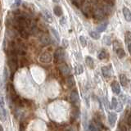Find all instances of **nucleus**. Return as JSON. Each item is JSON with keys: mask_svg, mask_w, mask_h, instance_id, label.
<instances>
[{"mask_svg": "<svg viewBox=\"0 0 131 131\" xmlns=\"http://www.w3.org/2000/svg\"><path fill=\"white\" fill-rule=\"evenodd\" d=\"M72 1H73V2H76V1H77V0H72Z\"/></svg>", "mask_w": 131, "mask_h": 131, "instance_id": "nucleus-40", "label": "nucleus"}, {"mask_svg": "<svg viewBox=\"0 0 131 131\" xmlns=\"http://www.w3.org/2000/svg\"><path fill=\"white\" fill-rule=\"evenodd\" d=\"M112 91L116 94H120V93H121V87H120V84H118V82H116V81L112 82Z\"/></svg>", "mask_w": 131, "mask_h": 131, "instance_id": "nucleus-10", "label": "nucleus"}, {"mask_svg": "<svg viewBox=\"0 0 131 131\" xmlns=\"http://www.w3.org/2000/svg\"><path fill=\"white\" fill-rule=\"evenodd\" d=\"M105 12L102 10L101 6H96L93 7V16L98 20H103L105 17Z\"/></svg>", "mask_w": 131, "mask_h": 131, "instance_id": "nucleus-1", "label": "nucleus"}, {"mask_svg": "<svg viewBox=\"0 0 131 131\" xmlns=\"http://www.w3.org/2000/svg\"><path fill=\"white\" fill-rule=\"evenodd\" d=\"M89 35H90V37H92L93 39H98L100 38L99 34H98L97 32H95V31H90Z\"/></svg>", "mask_w": 131, "mask_h": 131, "instance_id": "nucleus-19", "label": "nucleus"}, {"mask_svg": "<svg viewBox=\"0 0 131 131\" xmlns=\"http://www.w3.org/2000/svg\"><path fill=\"white\" fill-rule=\"evenodd\" d=\"M107 25H108V22L107 21H103V22H102L101 24H99L98 26H97V30L98 32H102V31H104L106 27H107Z\"/></svg>", "mask_w": 131, "mask_h": 131, "instance_id": "nucleus-13", "label": "nucleus"}, {"mask_svg": "<svg viewBox=\"0 0 131 131\" xmlns=\"http://www.w3.org/2000/svg\"><path fill=\"white\" fill-rule=\"evenodd\" d=\"M85 61H86V64H87L90 68H93V67H94L93 60L90 57H86Z\"/></svg>", "mask_w": 131, "mask_h": 131, "instance_id": "nucleus-18", "label": "nucleus"}, {"mask_svg": "<svg viewBox=\"0 0 131 131\" xmlns=\"http://www.w3.org/2000/svg\"><path fill=\"white\" fill-rule=\"evenodd\" d=\"M51 32H52V35L55 37V39H56L57 41H59V40H60V36H59V34L57 33V31L55 30V29H52V30H51Z\"/></svg>", "mask_w": 131, "mask_h": 131, "instance_id": "nucleus-23", "label": "nucleus"}, {"mask_svg": "<svg viewBox=\"0 0 131 131\" xmlns=\"http://www.w3.org/2000/svg\"><path fill=\"white\" fill-rule=\"evenodd\" d=\"M7 79H8V71L5 67L3 70V80H4V81H7Z\"/></svg>", "mask_w": 131, "mask_h": 131, "instance_id": "nucleus-29", "label": "nucleus"}, {"mask_svg": "<svg viewBox=\"0 0 131 131\" xmlns=\"http://www.w3.org/2000/svg\"><path fill=\"white\" fill-rule=\"evenodd\" d=\"M121 48V45L120 43V42H118V41H114L113 42V48L115 49V51H116L118 48Z\"/></svg>", "mask_w": 131, "mask_h": 131, "instance_id": "nucleus-26", "label": "nucleus"}, {"mask_svg": "<svg viewBox=\"0 0 131 131\" xmlns=\"http://www.w3.org/2000/svg\"><path fill=\"white\" fill-rule=\"evenodd\" d=\"M103 43H105L106 45H111L112 44V42H111V39H110V37L108 36H104L103 37Z\"/></svg>", "mask_w": 131, "mask_h": 131, "instance_id": "nucleus-27", "label": "nucleus"}, {"mask_svg": "<svg viewBox=\"0 0 131 131\" xmlns=\"http://www.w3.org/2000/svg\"><path fill=\"white\" fill-rule=\"evenodd\" d=\"M80 43H81V45L83 47H85L86 45H87V40H86V39L84 38V36H80Z\"/></svg>", "mask_w": 131, "mask_h": 131, "instance_id": "nucleus-24", "label": "nucleus"}, {"mask_svg": "<svg viewBox=\"0 0 131 131\" xmlns=\"http://www.w3.org/2000/svg\"><path fill=\"white\" fill-rule=\"evenodd\" d=\"M62 42H63V46L67 48V47L68 46V40H67V39H63Z\"/></svg>", "mask_w": 131, "mask_h": 131, "instance_id": "nucleus-35", "label": "nucleus"}, {"mask_svg": "<svg viewBox=\"0 0 131 131\" xmlns=\"http://www.w3.org/2000/svg\"><path fill=\"white\" fill-rule=\"evenodd\" d=\"M20 3H21V0H15V6L16 7H18L20 5Z\"/></svg>", "mask_w": 131, "mask_h": 131, "instance_id": "nucleus-34", "label": "nucleus"}, {"mask_svg": "<svg viewBox=\"0 0 131 131\" xmlns=\"http://www.w3.org/2000/svg\"><path fill=\"white\" fill-rule=\"evenodd\" d=\"M102 75L105 78H109L111 76V74H112V71H111V68L109 67H103L102 68Z\"/></svg>", "mask_w": 131, "mask_h": 131, "instance_id": "nucleus-12", "label": "nucleus"}, {"mask_svg": "<svg viewBox=\"0 0 131 131\" xmlns=\"http://www.w3.org/2000/svg\"><path fill=\"white\" fill-rule=\"evenodd\" d=\"M67 84L69 88H72V87L75 86V80H74L73 76H69L67 78Z\"/></svg>", "mask_w": 131, "mask_h": 131, "instance_id": "nucleus-14", "label": "nucleus"}, {"mask_svg": "<svg viewBox=\"0 0 131 131\" xmlns=\"http://www.w3.org/2000/svg\"><path fill=\"white\" fill-rule=\"evenodd\" d=\"M103 1H104V3L109 4L111 6H113L115 3V0H103Z\"/></svg>", "mask_w": 131, "mask_h": 131, "instance_id": "nucleus-32", "label": "nucleus"}, {"mask_svg": "<svg viewBox=\"0 0 131 131\" xmlns=\"http://www.w3.org/2000/svg\"><path fill=\"white\" fill-rule=\"evenodd\" d=\"M116 131H126V128H125V126H120L116 129Z\"/></svg>", "mask_w": 131, "mask_h": 131, "instance_id": "nucleus-33", "label": "nucleus"}, {"mask_svg": "<svg viewBox=\"0 0 131 131\" xmlns=\"http://www.w3.org/2000/svg\"><path fill=\"white\" fill-rule=\"evenodd\" d=\"M116 52V54H117L118 57H119V58H121V59L123 58V57L125 56V50L122 48H118Z\"/></svg>", "mask_w": 131, "mask_h": 131, "instance_id": "nucleus-16", "label": "nucleus"}, {"mask_svg": "<svg viewBox=\"0 0 131 131\" xmlns=\"http://www.w3.org/2000/svg\"><path fill=\"white\" fill-rule=\"evenodd\" d=\"M59 70H60V71L61 72V74H62L63 75H66V76L69 75L70 73H71L70 67L64 62V61L59 63Z\"/></svg>", "mask_w": 131, "mask_h": 131, "instance_id": "nucleus-4", "label": "nucleus"}, {"mask_svg": "<svg viewBox=\"0 0 131 131\" xmlns=\"http://www.w3.org/2000/svg\"><path fill=\"white\" fill-rule=\"evenodd\" d=\"M118 103V101L116 100V97H112V105H111V107L113 108V109H116V106Z\"/></svg>", "mask_w": 131, "mask_h": 131, "instance_id": "nucleus-25", "label": "nucleus"}, {"mask_svg": "<svg viewBox=\"0 0 131 131\" xmlns=\"http://www.w3.org/2000/svg\"><path fill=\"white\" fill-rule=\"evenodd\" d=\"M53 12H54L55 15L57 16H62V13H63L62 9H61V7H59V6H56V7H54V9H53Z\"/></svg>", "mask_w": 131, "mask_h": 131, "instance_id": "nucleus-15", "label": "nucleus"}, {"mask_svg": "<svg viewBox=\"0 0 131 131\" xmlns=\"http://www.w3.org/2000/svg\"><path fill=\"white\" fill-rule=\"evenodd\" d=\"M122 109H123V106H122V104H121V102H118L117 106H116V110L117 111V112H121Z\"/></svg>", "mask_w": 131, "mask_h": 131, "instance_id": "nucleus-31", "label": "nucleus"}, {"mask_svg": "<svg viewBox=\"0 0 131 131\" xmlns=\"http://www.w3.org/2000/svg\"><path fill=\"white\" fill-rule=\"evenodd\" d=\"M116 119H117V116H116V113L112 112V113L109 114V116H108V122H109L110 125L112 126V127H113L115 125V124H116Z\"/></svg>", "mask_w": 131, "mask_h": 131, "instance_id": "nucleus-8", "label": "nucleus"}, {"mask_svg": "<svg viewBox=\"0 0 131 131\" xmlns=\"http://www.w3.org/2000/svg\"><path fill=\"white\" fill-rule=\"evenodd\" d=\"M1 118L3 121H5V119L7 118V112L4 109V106H1Z\"/></svg>", "mask_w": 131, "mask_h": 131, "instance_id": "nucleus-20", "label": "nucleus"}, {"mask_svg": "<svg viewBox=\"0 0 131 131\" xmlns=\"http://www.w3.org/2000/svg\"><path fill=\"white\" fill-rule=\"evenodd\" d=\"M89 131H97V127L95 126V125L93 124V123H90L89 125Z\"/></svg>", "mask_w": 131, "mask_h": 131, "instance_id": "nucleus-30", "label": "nucleus"}, {"mask_svg": "<svg viewBox=\"0 0 131 131\" xmlns=\"http://www.w3.org/2000/svg\"><path fill=\"white\" fill-rule=\"evenodd\" d=\"M71 100L72 102V103L75 105L76 107H78V106H80V97L79 94L76 91H73L71 93Z\"/></svg>", "mask_w": 131, "mask_h": 131, "instance_id": "nucleus-5", "label": "nucleus"}, {"mask_svg": "<svg viewBox=\"0 0 131 131\" xmlns=\"http://www.w3.org/2000/svg\"><path fill=\"white\" fill-rule=\"evenodd\" d=\"M128 124L129 125H131V114L129 115V117H128Z\"/></svg>", "mask_w": 131, "mask_h": 131, "instance_id": "nucleus-38", "label": "nucleus"}, {"mask_svg": "<svg viewBox=\"0 0 131 131\" xmlns=\"http://www.w3.org/2000/svg\"><path fill=\"white\" fill-rule=\"evenodd\" d=\"M43 17H44L45 20H46L47 22L52 23L53 21L52 16L51 15V13L47 9H43Z\"/></svg>", "mask_w": 131, "mask_h": 131, "instance_id": "nucleus-7", "label": "nucleus"}, {"mask_svg": "<svg viewBox=\"0 0 131 131\" xmlns=\"http://www.w3.org/2000/svg\"><path fill=\"white\" fill-rule=\"evenodd\" d=\"M84 71L83 70V67H82L81 65H78L76 67V73L78 74V75H80V74H82Z\"/></svg>", "mask_w": 131, "mask_h": 131, "instance_id": "nucleus-28", "label": "nucleus"}, {"mask_svg": "<svg viewBox=\"0 0 131 131\" xmlns=\"http://www.w3.org/2000/svg\"><path fill=\"white\" fill-rule=\"evenodd\" d=\"M101 7H102V10H103V12H105L106 16L112 13V6L109 5V4L104 3Z\"/></svg>", "mask_w": 131, "mask_h": 131, "instance_id": "nucleus-11", "label": "nucleus"}, {"mask_svg": "<svg viewBox=\"0 0 131 131\" xmlns=\"http://www.w3.org/2000/svg\"><path fill=\"white\" fill-rule=\"evenodd\" d=\"M128 50H129V54L131 55V42L128 43Z\"/></svg>", "mask_w": 131, "mask_h": 131, "instance_id": "nucleus-37", "label": "nucleus"}, {"mask_svg": "<svg viewBox=\"0 0 131 131\" xmlns=\"http://www.w3.org/2000/svg\"><path fill=\"white\" fill-rule=\"evenodd\" d=\"M39 61L41 63L43 64H48L52 61V55L48 52H44L42 54H40L39 57Z\"/></svg>", "mask_w": 131, "mask_h": 131, "instance_id": "nucleus-3", "label": "nucleus"}, {"mask_svg": "<svg viewBox=\"0 0 131 131\" xmlns=\"http://www.w3.org/2000/svg\"><path fill=\"white\" fill-rule=\"evenodd\" d=\"M122 11H123V15H124L125 19L127 20V21H130V20H131V13H130V11L127 7H123Z\"/></svg>", "mask_w": 131, "mask_h": 131, "instance_id": "nucleus-9", "label": "nucleus"}, {"mask_svg": "<svg viewBox=\"0 0 131 131\" xmlns=\"http://www.w3.org/2000/svg\"><path fill=\"white\" fill-rule=\"evenodd\" d=\"M39 41L43 45H48L51 43V39L47 34H41L39 35Z\"/></svg>", "mask_w": 131, "mask_h": 131, "instance_id": "nucleus-6", "label": "nucleus"}, {"mask_svg": "<svg viewBox=\"0 0 131 131\" xmlns=\"http://www.w3.org/2000/svg\"><path fill=\"white\" fill-rule=\"evenodd\" d=\"M97 57H98V59H100V60L105 59L106 57V52L105 51H101L99 53H98Z\"/></svg>", "mask_w": 131, "mask_h": 131, "instance_id": "nucleus-21", "label": "nucleus"}, {"mask_svg": "<svg viewBox=\"0 0 131 131\" xmlns=\"http://www.w3.org/2000/svg\"><path fill=\"white\" fill-rule=\"evenodd\" d=\"M125 42L126 43H129L131 42V32L127 31L125 33Z\"/></svg>", "mask_w": 131, "mask_h": 131, "instance_id": "nucleus-22", "label": "nucleus"}, {"mask_svg": "<svg viewBox=\"0 0 131 131\" xmlns=\"http://www.w3.org/2000/svg\"><path fill=\"white\" fill-rule=\"evenodd\" d=\"M65 56H66L65 51L63 50V48H57L54 52V57L56 61H58V63L62 62L65 59Z\"/></svg>", "mask_w": 131, "mask_h": 131, "instance_id": "nucleus-2", "label": "nucleus"}, {"mask_svg": "<svg viewBox=\"0 0 131 131\" xmlns=\"http://www.w3.org/2000/svg\"><path fill=\"white\" fill-rule=\"evenodd\" d=\"M120 80H121V85H123L124 87L125 86H127V84H128V79H127V77L125 75H120Z\"/></svg>", "mask_w": 131, "mask_h": 131, "instance_id": "nucleus-17", "label": "nucleus"}, {"mask_svg": "<svg viewBox=\"0 0 131 131\" xmlns=\"http://www.w3.org/2000/svg\"><path fill=\"white\" fill-rule=\"evenodd\" d=\"M60 1V0H52V2H54V3H58Z\"/></svg>", "mask_w": 131, "mask_h": 131, "instance_id": "nucleus-39", "label": "nucleus"}, {"mask_svg": "<svg viewBox=\"0 0 131 131\" xmlns=\"http://www.w3.org/2000/svg\"><path fill=\"white\" fill-rule=\"evenodd\" d=\"M66 131H75V129L73 128V127L69 126V127H67V129H66Z\"/></svg>", "mask_w": 131, "mask_h": 131, "instance_id": "nucleus-36", "label": "nucleus"}]
</instances>
